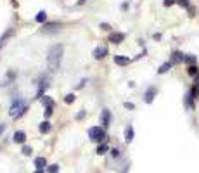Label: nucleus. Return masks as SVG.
<instances>
[{
  "label": "nucleus",
  "instance_id": "nucleus-1",
  "mask_svg": "<svg viewBox=\"0 0 199 173\" xmlns=\"http://www.w3.org/2000/svg\"><path fill=\"white\" fill-rule=\"evenodd\" d=\"M62 54H64V49L62 45H52L49 50V56H47V66H49L50 71H57L59 66L62 62Z\"/></svg>",
  "mask_w": 199,
  "mask_h": 173
},
{
  "label": "nucleus",
  "instance_id": "nucleus-2",
  "mask_svg": "<svg viewBox=\"0 0 199 173\" xmlns=\"http://www.w3.org/2000/svg\"><path fill=\"white\" fill-rule=\"evenodd\" d=\"M28 111V106L24 104V100H21V99H14L12 100V104H10V109H9V114L12 118H21L24 112Z\"/></svg>",
  "mask_w": 199,
  "mask_h": 173
},
{
  "label": "nucleus",
  "instance_id": "nucleus-3",
  "mask_svg": "<svg viewBox=\"0 0 199 173\" xmlns=\"http://www.w3.org/2000/svg\"><path fill=\"white\" fill-rule=\"evenodd\" d=\"M89 137L90 140H95V142H101L106 138V133H104V128L102 126H93V128L89 130Z\"/></svg>",
  "mask_w": 199,
  "mask_h": 173
},
{
  "label": "nucleus",
  "instance_id": "nucleus-4",
  "mask_svg": "<svg viewBox=\"0 0 199 173\" xmlns=\"http://www.w3.org/2000/svg\"><path fill=\"white\" fill-rule=\"evenodd\" d=\"M156 95H158V86H149V88L146 90V94H144V102L151 104L152 100H154Z\"/></svg>",
  "mask_w": 199,
  "mask_h": 173
},
{
  "label": "nucleus",
  "instance_id": "nucleus-5",
  "mask_svg": "<svg viewBox=\"0 0 199 173\" xmlns=\"http://www.w3.org/2000/svg\"><path fill=\"white\" fill-rule=\"evenodd\" d=\"M184 59H185V54H184V52H180V50H173L172 56H170V61H172L173 66H177V64H180V62H184Z\"/></svg>",
  "mask_w": 199,
  "mask_h": 173
},
{
  "label": "nucleus",
  "instance_id": "nucleus-6",
  "mask_svg": "<svg viewBox=\"0 0 199 173\" xmlns=\"http://www.w3.org/2000/svg\"><path fill=\"white\" fill-rule=\"evenodd\" d=\"M123 40H125V33H121V31H116V33L109 35V42L113 43H121Z\"/></svg>",
  "mask_w": 199,
  "mask_h": 173
},
{
  "label": "nucleus",
  "instance_id": "nucleus-7",
  "mask_svg": "<svg viewBox=\"0 0 199 173\" xmlns=\"http://www.w3.org/2000/svg\"><path fill=\"white\" fill-rule=\"evenodd\" d=\"M184 104H185L187 109H194V108H196V99L189 94V92H187L185 97H184Z\"/></svg>",
  "mask_w": 199,
  "mask_h": 173
},
{
  "label": "nucleus",
  "instance_id": "nucleus-8",
  "mask_svg": "<svg viewBox=\"0 0 199 173\" xmlns=\"http://www.w3.org/2000/svg\"><path fill=\"white\" fill-rule=\"evenodd\" d=\"M107 54H109L107 47H97L93 50V57H95V59H102V57H106Z\"/></svg>",
  "mask_w": 199,
  "mask_h": 173
},
{
  "label": "nucleus",
  "instance_id": "nucleus-9",
  "mask_svg": "<svg viewBox=\"0 0 199 173\" xmlns=\"http://www.w3.org/2000/svg\"><path fill=\"white\" fill-rule=\"evenodd\" d=\"M109 121H111V112L107 109L102 111V116H101V125L102 126H109Z\"/></svg>",
  "mask_w": 199,
  "mask_h": 173
},
{
  "label": "nucleus",
  "instance_id": "nucleus-10",
  "mask_svg": "<svg viewBox=\"0 0 199 173\" xmlns=\"http://www.w3.org/2000/svg\"><path fill=\"white\" fill-rule=\"evenodd\" d=\"M172 61H168V62H164V64H161L159 66V69H158V74H164V73H168L170 69H172Z\"/></svg>",
  "mask_w": 199,
  "mask_h": 173
},
{
  "label": "nucleus",
  "instance_id": "nucleus-11",
  "mask_svg": "<svg viewBox=\"0 0 199 173\" xmlns=\"http://www.w3.org/2000/svg\"><path fill=\"white\" fill-rule=\"evenodd\" d=\"M184 62H185L187 66L197 64V56H194V54H185V59H184Z\"/></svg>",
  "mask_w": 199,
  "mask_h": 173
},
{
  "label": "nucleus",
  "instance_id": "nucleus-12",
  "mask_svg": "<svg viewBox=\"0 0 199 173\" xmlns=\"http://www.w3.org/2000/svg\"><path fill=\"white\" fill-rule=\"evenodd\" d=\"M14 140H16L18 144H24V140H26V133H24V132H21V130H19V132H16V133H14Z\"/></svg>",
  "mask_w": 199,
  "mask_h": 173
},
{
  "label": "nucleus",
  "instance_id": "nucleus-13",
  "mask_svg": "<svg viewBox=\"0 0 199 173\" xmlns=\"http://www.w3.org/2000/svg\"><path fill=\"white\" fill-rule=\"evenodd\" d=\"M114 62L118 66H126V64H130V59H128V57H123V56H116Z\"/></svg>",
  "mask_w": 199,
  "mask_h": 173
},
{
  "label": "nucleus",
  "instance_id": "nucleus-14",
  "mask_svg": "<svg viewBox=\"0 0 199 173\" xmlns=\"http://www.w3.org/2000/svg\"><path fill=\"white\" fill-rule=\"evenodd\" d=\"M197 73H199V66H197V64H190V66H187V74H189V76L194 78Z\"/></svg>",
  "mask_w": 199,
  "mask_h": 173
},
{
  "label": "nucleus",
  "instance_id": "nucleus-15",
  "mask_svg": "<svg viewBox=\"0 0 199 173\" xmlns=\"http://www.w3.org/2000/svg\"><path fill=\"white\" fill-rule=\"evenodd\" d=\"M125 140H126V142H132V140H133V128H132V126H126V130H125Z\"/></svg>",
  "mask_w": 199,
  "mask_h": 173
},
{
  "label": "nucleus",
  "instance_id": "nucleus-16",
  "mask_svg": "<svg viewBox=\"0 0 199 173\" xmlns=\"http://www.w3.org/2000/svg\"><path fill=\"white\" fill-rule=\"evenodd\" d=\"M50 128H52V125H50L49 121H42V123H40V132H42V133H49Z\"/></svg>",
  "mask_w": 199,
  "mask_h": 173
},
{
  "label": "nucleus",
  "instance_id": "nucleus-17",
  "mask_svg": "<svg viewBox=\"0 0 199 173\" xmlns=\"http://www.w3.org/2000/svg\"><path fill=\"white\" fill-rule=\"evenodd\" d=\"M47 88H49V80H44V82L40 83V86H38V94H36V97H42L44 90H47Z\"/></svg>",
  "mask_w": 199,
  "mask_h": 173
},
{
  "label": "nucleus",
  "instance_id": "nucleus-18",
  "mask_svg": "<svg viewBox=\"0 0 199 173\" xmlns=\"http://www.w3.org/2000/svg\"><path fill=\"white\" fill-rule=\"evenodd\" d=\"M42 104H44L45 108H47V106H54V100H52V97H49V95H42Z\"/></svg>",
  "mask_w": 199,
  "mask_h": 173
},
{
  "label": "nucleus",
  "instance_id": "nucleus-19",
  "mask_svg": "<svg viewBox=\"0 0 199 173\" xmlns=\"http://www.w3.org/2000/svg\"><path fill=\"white\" fill-rule=\"evenodd\" d=\"M189 94L194 97V99H199V86L197 85H192L190 86V90H189Z\"/></svg>",
  "mask_w": 199,
  "mask_h": 173
},
{
  "label": "nucleus",
  "instance_id": "nucleus-20",
  "mask_svg": "<svg viewBox=\"0 0 199 173\" xmlns=\"http://www.w3.org/2000/svg\"><path fill=\"white\" fill-rule=\"evenodd\" d=\"M35 19H36V23H45V21H47V12H44V11H42V12H38Z\"/></svg>",
  "mask_w": 199,
  "mask_h": 173
},
{
  "label": "nucleus",
  "instance_id": "nucleus-21",
  "mask_svg": "<svg viewBox=\"0 0 199 173\" xmlns=\"http://www.w3.org/2000/svg\"><path fill=\"white\" fill-rule=\"evenodd\" d=\"M35 164H36V168H44L45 164H47V161H45V158H36Z\"/></svg>",
  "mask_w": 199,
  "mask_h": 173
},
{
  "label": "nucleus",
  "instance_id": "nucleus-22",
  "mask_svg": "<svg viewBox=\"0 0 199 173\" xmlns=\"http://www.w3.org/2000/svg\"><path fill=\"white\" fill-rule=\"evenodd\" d=\"M107 149H109V146H107V144H101V146L97 147V154H106Z\"/></svg>",
  "mask_w": 199,
  "mask_h": 173
},
{
  "label": "nucleus",
  "instance_id": "nucleus-23",
  "mask_svg": "<svg viewBox=\"0 0 199 173\" xmlns=\"http://www.w3.org/2000/svg\"><path fill=\"white\" fill-rule=\"evenodd\" d=\"M177 5H180V7H184V9H189L190 0H177Z\"/></svg>",
  "mask_w": 199,
  "mask_h": 173
},
{
  "label": "nucleus",
  "instance_id": "nucleus-24",
  "mask_svg": "<svg viewBox=\"0 0 199 173\" xmlns=\"http://www.w3.org/2000/svg\"><path fill=\"white\" fill-rule=\"evenodd\" d=\"M64 102H66V104H73V102H75V94H68L66 97H64Z\"/></svg>",
  "mask_w": 199,
  "mask_h": 173
},
{
  "label": "nucleus",
  "instance_id": "nucleus-25",
  "mask_svg": "<svg viewBox=\"0 0 199 173\" xmlns=\"http://www.w3.org/2000/svg\"><path fill=\"white\" fill-rule=\"evenodd\" d=\"M10 35H12V30H9V31H7V33L4 35V36H2V38H0V47H2V45H4V43H5V40L9 38Z\"/></svg>",
  "mask_w": 199,
  "mask_h": 173
},
{
  "label": "nucleus",
  "instance_id": "nucleus-26",
  "mask_svg": "<svg viewBox=\"0 0 199 173\" xmlns=\"http://www.w3.org/2000/svg\"><path fill=\"white\" fill-rule=\"evenodd\" d=\"M57 23H54V24H45L44 28H42V31H50V30H54V28H57Z\"/></svg>",
  "mask_w": 199,
  "mask_h": 173
},
{
  "label": "nucleus",
  "instance_id": "nucleus-27",
  "mask_svg": "<svg viewBox=\"0 0 199 173\" xmlns=\"http://www.w3.org/2000/svg\"><path fill=\"white\" fill-rule=\"evenodd\" d=\"M52 112H54V106H47V108H45V112H44V114H45V118H49Z\"/></svg>",
  "mask_w": 199,
  "mask_h": 173
},
{
  "label": "nucleus",
  "instance_id": "nucleus-28",
  "mask_svg": "<svg viewBox=\"0 0 199 173\" xmlns=\"http://www.w3.org/2000/svg\"><path fill=\"white\" fill-rule=\"evenodd\" d=\"M175 4H177V0H164L163 2L164 7H172V5H175Z\"/></svg>",
  "mask_w": 199,
  "mask_h": 173
},
{
  "label": "nucleus",
  "instance_id": "nucleus-29",
  "mask_svg": "<svg viewBox=\"0 0 199 173\" xmlns=\"http://www.w3.org/2000/svg\"><path fill=\"white\" fill-rule=\"evenodd\" d=\"M187 12H189V17H194L196 16V7H192V5H190V7L187 9Z\"/></svg>",
  "mask_w": 199,
  "mask_h": 173
},
{
  "label": "nucleus",
  "instance_id": "nucleus-30",
  "mask_svg": "<svg viewBox=\"0 0 199 173\" xmlns=\"http://www.w3.org/2000/svg\"><path fill=\"white\" fill-rule=\"evenodd\" d=\"M59 171V166L57 164H52V166H49V173H57Z\"/></svg>",
  "mask_w": 199,
  "mask_h": 173
},
{
  "label": "nucleus",
  "instance_id": "nucleus-31",
  "mask_svg": "<svg viewBox=\"0 0 199 173\" xmlns=\"http://www.w3.org/2000/svg\"><path fill=\"white\" fill-rule=\"evenodd\" d=\"M23 154L30 156V154H31V147H30V146H24V147H23Z\"/></svg>",
  "mask_w": 199,
  "mask_h": 173
},
{
  "label": "nucleus",
  "instance_id": "nucleus-32",
  "mask_svg": "<svg viewBox=\"0 0 199 173\" xmlns=\"http://www.w3.org/2000/svg\"><path fill=\"white\" fill-rule=\"evenodd\" d=\"M125 108L126 109H135V106H133L132 102H125Z\"/></svg>",
  "mask_w": 199,
  "mask_h": 173
},
{
  "label": "nucleus",
  "instance_id": "nucleus-33",
  "mask_svg": "<svg viewBox=\"0 0 199 173\" xmlns=\"http://www.w3.org/2000/svg\"><path fill=\"white\" fill-rule=\"evenodd\" d=\"M192 85H197V86H199V73L194 76V83H192Z\"/></svg>",
  "mask_w": 199,
  "mask_h": 173
},
{
  "label": "nucleus",
  "instance_id": "nucleus-34",
  "mask_svg": "<svg viewBox=\"0 0 199 173\" xmlns=\"http://www.w3.org/2000/svg\"><path fill=\"white\" fill-rule=\"evenodd\" d=\"M111 154L114 156V158H118V156H119V151H118V149H113V151H111Z\"/></svg>",
  "mask_w": 199,
  "mask_h": 173
},
{
  "label": "nucleus",
  "instance_id": "nucleus-35",
  "mask_svg": "<svg viewBox=\"0 0 199 173\" xmlns=\"http://www.w3.org/2000/svg\"><path fill=\"white\" fill-rule=\"evenodd\" d=\"M101 28H102V30H109L111 26H109V24H106V23H102V24H101Z\"/></svg>",
  "mask_w": 199,
  "mask_h": 173
},
{
  "label": "nucleus",
  "instance_id": "nucleus-36",
  "mask_svg": "<svg viewBox=\"0 0 199 173\" xmlns=\"http://www.w3.org/2000/svg\"><path fill=\"white\" fill-rule=\"evenodd\" d=\"M154 40H161V33H156L154 35Z\"/></svg>",
  "mask_w": 199,
  "mask_h": 173
},
{
  "label": "nucleus",
  "instance_id": "nucleus-37",
  "mask_svg": "<svg viewBox=\"0 0 199 173\" xmlns=\"http://www.w3.org/2000/svg\"><path fill=\"white\" fill-rule=\"evenodd\" d=\"M4 128H5V125H0V135H2V132H4Z\"/></svg>",
  "mask_w": 199,
  "mask_h": 173
},
{
  "label": "nucleus",
  "instance_id": "nucleus-38",
  "mask_svg": "<svg viewBox=\"0 0 199 173\" xmlns=\"http://www.w3.org/2000/svg\"><path fill=\"white\" fill-rule=\"evenodd\" d=\"M35 173H44V171H42V168H38V170H36Z\"/></svg>",
  "mask_w": 199,
  "mask_h": 173
}]
</instances>
